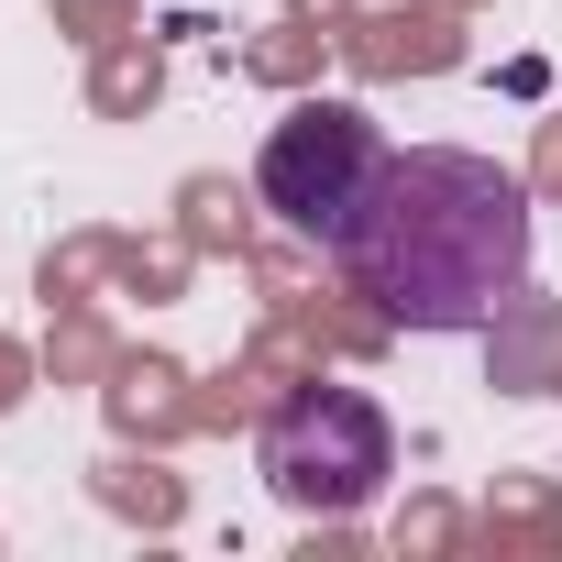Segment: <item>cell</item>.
Returning a JSON list of instances; mask_svg holds the SVG:
<instances>
[{
	"label": "cell",
	"mask_w": 562,
	"mask_h": 562,
	"mask_svg": "<svg viewBox=\"0 0 562 562\" xmlns=\"http://www.w3.org/2000/svg\"><path fill=\"white\" fill-rule=\"evenodd\" d=\"M331 265L397 331H496L529 299V188L474 144H386Z\"/></svg>",
	"instance_id": "obj_1"
},
{
	"label": "cell",
	"mask_w": 562,
	"mask_h": 562,
	"mask_svg": "<svg viewBox=\"0 0 562 562\" xmlns=\"http://www.w3.org/2000/svg\"><path fill=\"white\" fill-rule=\"evenodd\" d=\"M254 474L299 518H353V507L386 496L397 430H386V408L364 386H288L265 408V430H254Z\"/></svg>",
	"instance_id": "obj_2"
},
{
	"label": "cell",
	"mask_w": 562,
	"mask_h": 562,
	"mask_svg": "<svg viewBox=\"0 0 562 562\" xmlns=\"http://www.w3.org/2000/svg\"><path fill=\"white\" fill-rule=\"evenodd\" d=\"M375 166H386V133H375L353 100H310V111H288V122L265 133V155H254V199L288 221V232H310V243L331 254V232L364 210Z\"/></svg>",
	"instance_id": "obj_3"
}]
</instances>
